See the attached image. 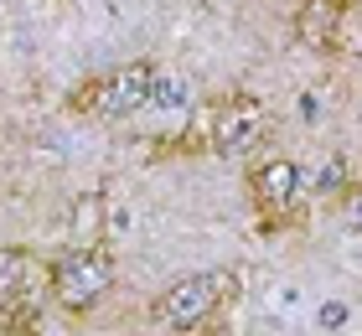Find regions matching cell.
Segmentation results:
<instances>
[{
    "mask_svg": "<svg viewBox=\"0 0 362 336\" xmlns=\"http://www.w3.org/2000/svg\"><path fill=\"white\" fill-rule=\"evenodd\" d=\"M31 279H37V259L26 248H0V306H11L21 295H37Z\"/></svg>",
    "mask_w": 362,
    "mask_h": 336,
    "instance_id": "cell-7",
    "label": "cell"
},
{
    "mask_svg": "<svg viewBox=\"0 0 362 336\" xmlns=\"http://www.w3.org/2000/svg\"><path fill=\"white\" fill-rule=\"evenodd\" d=\"M156 62H119V67H104V73L83 78L78 88L68 93V109L73 114H93V120H129L140 114L145 104H156Z\"/></svg>",
    "mask_w": 362,
    "mask_h": 336,
    "instance_id": "cell-1",
    "label": "cell"
},
{
    "mask_svg": "<svg viewBox=\"0 0 362 336\" xmlns=\"http://www.w3.org/2000/svg\"><path fill=\"white\" fill-rule=\"evenodd\" d=\"M47 284H52V300L62 311H93L98 300L114 290V254L104 243H73L68 254H57L47 269Z\"/></svg>",
    "mask_w": 362,
    "mask_h": 336,
    "instance_id": "cell-4",
    "label": "cell"
},
{
    "mask_svg": "<svg viewBox=\"0 0 362 336\" xmlns=\"http://www.w3.org/2000/svg\"><path fill=\"white\" fill-rule=\"evenodd\" d=\"M238 295V279H233V269H207V274H181L171 279L166 290L156 295V306L151 315L166 331H202L212 315H218L228 300Z\"/></svg>",
    "mask_w": 362,
    "mask_h": 336,
    "instance_id": "cell-2",
    "label": "cell"
},
{
    "mask_svg": "<svg viewBox=\"0 0 362 336\" xmlns=\"http://www.w3.org/2000/svg\"><path fill=\"white\" fill-rule=\"evenodd\" d=\"M352 6L357 0H300V11H295V37H300L310 52H337Z\"/></svg>",
    "mask_w": 362,
    "mask_h": 336,
    "instance_id": "cell-5",
    "label": "cell"
},
{
    "mask_svg": "<svg viewBox=\"0 0 362 336\" xmlns=\"http://www.w3.org/2000/svg\"><path fill=\"white\" fill-rule=\"evenodd\" d=\"M341 217H347V228H357V233H362V181L341 192Z\"/></svg>",
    "mask_w": 362,
    "mask_h": 336,
    "instance_id": "cell-10",
    "label": "cell"
},
{
    "mask_svg": "<svg viewBox=\"0 0 362 336\" xmlns=\"http://www.w3.org/2000/svg\"><path fill=\"white\" fill-rule=\"evenodd\" d=\"M249 197L269 223H279V217L295 207V197H300V166L295 161H264L249 176Z\"/></svg>",
    "mask_w": 362,
    "mask_h": 336,
    "instance_id": "cell-6",
    "label": "cell"
},
{
    "mask_svg": "<svg viewBox=\"0 0 362 336\" xmlns=\"http://www.w3.org/2000/svg\"><path fill=\"white\" fill-rule=\"evenodd\" d=\"M98 228H104V197H83L73 202V238L78 243H98Z\"/></svg>",
    "mask_w": 362,
    "mask_h": 336,
    "instance_id": "cell-9",
    "label": "cell"
},
{
    "mask_svg": "<svg viewBox=\"0 0 362 336\" xmlns=\"http://www.w3.org/2000/svg\"><path fill=\"white\" fill-rule=\"evenodd\" d=\"M37 315H42V300L37 295H21V300H11V306H0V336L37 331Z\"/></svg>",
    "mask_w": 362,
    "mask_h": 336,
    "instance_id": "cell-8",
    "label": "cell"
},
{
    "mask_svg": "<svg viewBox=\"0 0 362 336\" xmlns=\"http://www.w3.org/2000/svg\"><path fill=\"white\" fill-rule=\"evenodd\" d=\"M197 134H202L207 150H218V156H243V150H254L259 140H269V109L259 93H223L212 98L202 109V120H197Z\"/></svg>",
    "mask_w": 362,
    "mask_h": 336,
    "instance_id": "cell-3",
    "label": "cell"
}]
</instances>
